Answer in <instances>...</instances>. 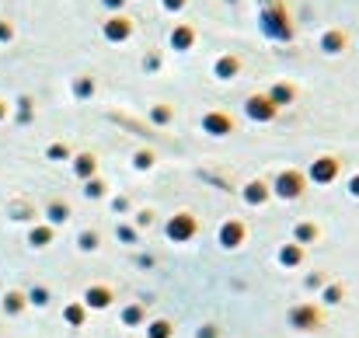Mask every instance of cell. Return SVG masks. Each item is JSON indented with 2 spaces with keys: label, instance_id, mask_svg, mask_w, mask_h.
<instances>
[{
  "label": "cell",
  "instance_id": "cell-22",
  "mask_svg": "<svg viewBox=\"0 0 359 338\" xmlns=\"http://www.w3.org/2000/svg\"><path fill=\"white\" fill-rule=\"evenodd\" d=\"M154 164H157V150L154 147H136L133 150V168L136 171H150Z\"/></svg>",
  "mask_w": 359,
  "mask_h": 338
},
{
  "label": "cell",
  "instance_id": "cell-8",
  "mask_svg": "<svg viewBox=\"0 0 359 338\" xmlns=\"http://www.w3.org/2000/svg\"><path fill=\"white\" fill-rule=\"evenodd\" d=\"M244 115H248L251 122L265 126V122H276V119H279V109L272 105V98H269L265 91H255V95L244 98Z\"/></svg>",
  "mask_w": 359,
  "mask_h": 338
},
{
  "label": "cell",
  "instance_id": "cell-18",
  "mask_svg": "<svg viewBox=\"0 0 359 338\" xmlns=\"http://www.w3.org/2000/svg\"><path fill=\"white\" fill-rule=\"evenodd\" d=\"M119 321L126 328H140V325L150 321V311H147V304H126L122 314H119Z\"/></svg>",
  "mask_w": 359,
  "mask_h": 338
},
{
  "label": "cell",
  "instance_id": "cell-10",
  "mask_svg": "<svg viewBox=\"0 0 359 338\" xmlns=\"http://www.w3.org/2000/svg\"><path fill=\"white\" fill-rule=\"evenodd\" d=\"M196 42H199V32H196V25H189V21H178V25L168 32V49H171V53H192Z\"/></svg>",
  "mask_w": 359,
  "mask_h": 338
},
{
  "label": "cell",
  "instance_id": "cell-31",
  "mask_svg": "<svg viewBox=\"0 0 359 338\" xmlns=\"http://www.w3.org/2000/svg\"><path fill=\"white\" fill-rule=\"evenodd\" d=\"M53 241V227H39V230H32V244L35 248H42V244H49Z\"/></svg>",
  "mask_w": 359,
  "mask_h": 338
},
{
  "label": "cell",
  "instance_id": "cell-35",
  "mask_svg": "<svg viewBox=\"0 0 359 338\" xmlns=\"http://www.w3.org/2000/svg\"><path fill=\"white\" fill-rule=\"evenodd\" d=\"M196 338H220V328H217V325H199Z\"/></svg>",
  "mask_w": 359,
  "mask_h": 338
},
{
  "label": "cell",
  "instance_id": "cell-38",
  "mask_svg": "<svg viewBox=\"0 0 359 338\" xmlns=\"http://www.w3.org/2000/svg\"><path fill=\"white\" fill-rule=\"evenodd\" d=\"M346 189H349V196H353V199H359V171L349 178V185H346Z\"/></svg>",
  "mask_w": 359,
  "mask_h": 338
},
{
  "label": "cell",
  "instance_id": "cell-2",
  "mask_svg": "<svg viewBox=\"0 0 359 338\" xmlns=\"http://www.w3.org/2000/svg\"><path fill=\"white\" fill-rule=\"evenodd\" d=\"M269 185H272V196L283 199V203H297V199H304L307 189H311V182H307V175H304L300 168H283V171H276V175L269 178Z\"/></svg>",
  "mask_w": 359,
  "mask_h": 338
},
{
  "label": "cell",
  "instance_id": "cell-26",
  "mask_svg": "<svg viewBox=\"0 0 359 338\" xmlns=\"http://www.w3.org/2000/svg\"><path fill=\"white\" fill-rule=\"evenodd\" d=\"M150 122H154V126H171V122H175V109H171L168 102H157V105L150 109Z\"/></svg>",
  "mask_w": 359,
  "mask_h": 338
},
{
  "label": "cell",
  "instance_id": "cell-42",
  "mask_svg": "<svg viewBox=\"0 0 359 338\" xmlns=\"http://www.w3.org/2000/svg\"><path fill=\"white\" fill-rule=\"evenodd\" d=\"M0 115H4V105H0Z\"/></svg>",
  "mask_w": 359,
  "mask_h": 338
},
{
  "label": "cell",
  "instance_id": "cell-9",
  "mask_svg": "<svg viewBox=\"0 0 359 338\" xmlns=\"http://www.w3.org/2000/svg\"><path fill=\"white\" fill-rule=\"evenodd\" d=\"M244 241H248V224L241 217H227L217 227V244L224 251H238V248H244Z\"/></svg>",
  "mask_w": 359,
  "mask_h": 338
},
{
  "label": "cell",
  "instance_id": "cell-5",
  "mask_svg": "<svg viewBox=\"0 0 359 338\" xmlns=\"http://www.w3.org/2000/svg\"><path fill=\"white\" fill-rule=\"evenodd\" d=\"M307 182L311 185H332V182H339V175H342V161L335 157V154H321V157H314L311 164H307Z\"/></svg>",
  "mask_w": 359,
  "mask_h": 338
},
{
  "label": "cell",
  "instance_id": "cell-36",
  "mask_svg": "<svg viewBox=\"0 0 359 338\" xmlns=\"http://www.w3.org/2000/svg\"><path fill=\"white\" fill-rule=\"evenodd\" d=\"M154 224V210H140V213H136V230H140V227H150Z\"/></svg>",
  "mask_w": 359,
  "mask_h": 338
},
{
  "label": "cell",
  "instance_id": "cell-34",
  "mask_svg": "<svg viewBox=\"0 0 359 338\" xmlns=\"http://www.w3.org/2000/svg\"><path fill=\"white\" fill-rule=\"evenodd\" d=\"M328 279H332V276H325V272H311V276H307V286H311V290H321Z\"/></svg>",
  "mask_w": 359,
  "mask_h": 338
},
{
  "label": "cell",
  "instance_id": "cell-6",
  "mask_svg": "<svg viewBox=\"0 0 359 338\" xmlns=\"http://www.w3.org/2000/svg\"><path fill=\"white\" fill-rule=\"evenodd\" d=\"M102 35H105V42H112V46H122V42H129L133 35H136V21L122 11V14H109L105 21H102Z\"/></svg>",
  "mask_w": 359,
  "mask_h": 338
},
{
  "label": "cell",
  "instance_id": "cell-15",
  "mask_svg": "<svg viewBox=\"0 0 359 338\" xmlns=\"http://www.w3.org/2000/svg\"><path fill=\"white\" fill-rule=\"evenodd\" d=\"M241 199H244V206H265V203L272 199L269 178H251V182L241 189Z\"/></svg>",
  "mask_w": 359,
  "mask_h": 338
},
{
  "label": "cell",
  "instance_id": "cell-39",
  "mask_svg": "<svg viewBox=\"0 0 359 338\" xmlns=\"http://www.w3.org/2000/svg\"><path fill=\"white\" fill-rule=\"evenodd\" d=\"M129 206H133V203H129V199H126V196H119V199H116V203H112V210H116V213H126V210H129Z\"/></svg>",
  "mask_w": 359,
  "mask_h": 338
},
{
  "label": "cell",
  "instance_id": "cell-28",
  "mask_svg": "<svg viewBox=\"0 0 359 338\" xmlns=\"http://www.w3.org/2000/svg\"><path fill=\"white\" fill-rule=\"evenodd\" d=\"M161 67H164V56H161V49H150V53L143 56V70H147V74H157Z\"/></svg>",
  "mask_w": 359,
  "mask_h": 338
},
{
  "label": "cell",
  "instance_id": "cell-29",
  "mask_svg": "<svg viewBox=\"0 0 359 338\" xmlns=\"http://www.w3.org/2000/svg\"><path fill=\"white\" fill-rule=\"evenodd\" d=\"M102 248V234L98 230H84L81 234V251H98Z\"/></svg>",
  "mask_w": 359,
  "mask_h": 338
},
{
  "label": "cell",
  "instance_id": "cell-27",
  "mask_svg": "<svg viewBox=\"0 0 359 338\" xmlns=\"http://www.w3.org/2000/svg\"><path fill=\"white\" fill-rule=\"evenodd\" d=\"M63 318H67V325H74V328H81V325L88 321V307H84V304H70V307L63 311Z\"/></svg>",
  "mask_w": 359,
  "mask_h": 338
},
{
  "label": "cell",
  "instance_id": "cell-24",
  "mask_svg": "<svg viewBox=\"0 0 359 338\" xmlns=\"http://www.w3.org/2000/svg\"><path fill=\"white\" fill-rule=\"evenodd\" d=\"M84 196H88V199H105V196H109V182H105L102 175L88 178V182H84Z\"/></svg>",
  "mask_w": 359,
  "mask_h": 338
},
{
  "label": "cell",
  "instance_id": "cell-21",
  "mask_svg": "<svg viewBox=\"0 0 359 338\" xmlns=\"http://www.w3.org/2000/svg\"><path fill=\"white\" fill-rule=\"evenodd\" d=\"M95 91H98V81H95L91 74H81V77L74 81V98L88 102V98H95Z\"/></svg>",
  "mask_w": 359,
  "mask_h": 338
},
{
  "label": "cell",
  "instance_id": "cell-19",
  "mask_svg": "<svg viewBox=\"0 0 359 338\" xmlns=\"http://www.w3.org/2000/svg\"><path fill=\"white\" fill-rule=\"evenodd\" d=\"M346 300V283H339V279H328L325 286H321V304H328V307H339Z\"/></svg>",
  "mask_w": 359,
  "mask_h": 338
},
{
  "label": "cell",
  "instance_id": "cell-12",
  "mask_svg": "<svg viewBox=\"0 0 359 338\" xmlns=\"http://www.w3.org/2000/svg\"><path fill=\"white\" fill-rule=\"evenodd\" d=\"M241 74H244V60H241L238 53H220L217 60H213V77L217 81H238Z\"/></svg>",
  "mask_w": 359,
  "mask_h": 338
},
{
  "label": "cell",
  "instance_id": "cell-40",
  "mask_svg": "<svg viewBox=\"0 0 359 338\" xmlns=\"http://www.w3.org/2000/svg\"><path fill=\"white\" fill-rule=\"evenodd\" d=\"M21 304H25V300H21V297H18V293H11V297H7V311H18V307H21Z\"/></svg>",
  "mask_w": 359,
  "mask_h": 338
},
{
  "label": "cell",
  "instance_id": "cell-20",
  "mask_svg": "<svg viewBox=\"0 0 359 338\" xmlns=\"http://www.w3.org/2000/svg\"><path fill=\"white\" fill-rule=\"evenodd\" d=\"M318 237H321V227L311 224V220H300V224L293 227V241H297V244H304V248H307V244H314Z\"/></svg>",
  "mask_w": 359,
  "mask_h": 338
},
{
  "label": "cell",
  "instance_id": "cell-41",
  "mask_svg": "<svg viewBox=\"0 0 359 338\" xmlns=\"http://www.w3.org/2000/svg\"><path fill=\"white\" fill-rule=\"evenodd\" d=\"M0 39H11V25L7 21H0Z\"/></svg>",
  "mask_w": 359,
  "mask_h": 338
},
{
  "label": "cell",
  "instance_id": "cell-13",
  "mask_svg": "<svg viewBox=\"0 0 359 338\" xmlns=\"http://www.w3.org/2000/svg\"><path fill=\"white\" fill-rule=\"evenodd\" d=\"M349 42H353V35H349L346 28H328V32H321V39H318L321 53H328V56L349 53Z\"/></svg>",
  "mask_w": 359,
  "mask_h": 338
},
{
  "label": "cell",
  "instance_id": "cell-1",
  "mask_svg": "<svg viewBox=\"0 0 359 338\" xmlns=\"http://www.w3.org/2000/svg\"><path fill=\"white\" fill-rule=\"evenodd\" d=\"M258 28L269 42H279V46H290L297 39V25H293V14H290L286 0H265L262 14H258Z\"/></svg>",
  "mask_w": 359,
  "mask_h": 338
},
{
  "label": "cell",
  "instance_id": "cell-7",
  "mask_svg": "<svg viewBox=\"0 0 359 338\" xmlns=\"http://www.w3.org/2000/svg\"><path fill=\"white\" fill-rule=\"evenodd\" d=\"M199 126H203V133L206 136H234V129H238V119L227 112V109H210V112H203L199 119Z\"/></svg>",
  "mask_w": 359,
  "mask_h": 338
},
{
  "label": "cell",
  "instance_id": "cell-14",
  "mask_svg": "<svg viewBox=\"0 0 359 338\" xmlns=\"http://www.w3.org/2000/svg\"><path fill=\"white\" fill-rule=\"evenodd\" d=\"M265 95H269V98H272V105L283 112V109H290V105L300 98V88H297L293 81H272V88H269Z\"/></svg>",
  "mask_w": 359,
  "mask_h": 338
},
{
  "label": "cell",
  "instance_id": "cell-30",
  "mask_svg": "<svg viewBox=\"0 0 359 338\" xmlns=\"http://www.w3.org/2000/svg\"><path fill=\"white\" fill-rule=\"evenodd\" d=\"M67 217H70V206L56 199V203L49 206V220H53V224H67Z\"/></svg>",
  "mask_w": 359,
  "mask_h": 338
},
{
  "label": "cell",
  "instance_id": "cell-32",
  "mask_svg": "<svg viewBox=\"0 0 359 338\" xmlns=\"http://www.w3.org/2000/svg\"><path fill=\"white\" fill-rule=\"evenodd\" d=\"M49 157H53V161H67V157H70V147H67V143H53V147H49Z\"/></svg>",
  "mask_w": 359,
  "mask_h": 338
},
{
  "label": "cell",
  "instance_id": "cell-3",
  "mask_svg": "<svg viewBox=\"0 0 359 338\" xmlns=\"http://www.w3.org/2000/svg\"><path fill=\"white\" fill-rule=\"evenodd\" d=\"M199 230H203V224L192 210H178L164 220V241L168 244H192L199 237Z\"/></svg>",
  "mask_w": 359,
  "mask_h": 338
},
{
  "label": "cell",
  "instance_id": "cell-11",
  "mask_svg": "<svg viewBox=\"0 0 359 338\" xmlns=\"http://www.w3.org/2000/svg\"><path fill=\"white\" fill-rule=\"evenodd\" d=\"M88 311H109L112 304H116V290L112 286H105V283H91L88 290H84V300H81Z\"/></svg>",
  "mask_w": 359,
  "mask_h": 338
},
{
  "label": "cell",
  "instance_id": "cell-17",
  "mask_svg": "<svg viewBox=\"0 0 359 338\" xmlns=\"http://www.w3.org/2000/svg\"><path fill=\"white\" fill-rule=\"evenodd\" d=\"M74 175H77L81 182L95 178V175H98V154H95V150H84V154H77V157H74Z\"/></svg>",
  "mask_w": 359,
  "mask_h": 338
},
{
  "label": "cell",
  "instance_id": "cell-4",
  "mask_svg": "<svg viewBox=\"0 0 359 338\" xmlns=\"http://www.w3.org/2000/svg\"><path fill=\"white\" fill-rule=\"evenodd\" d=\"M286 321H290V328H293V332H307V335H314V332H321V328H325L328 314H325V307H321V304H293V307H290V314H286Z\"/></svg>",
  "mask_w": 359,
  "mask_h": 338
},
{
  "label": "cell",
  "instance_id": "cell-25",
  "mask_svg": "<svg viewBox=\"0 0 359 338\" xmlns=\"http://www.w3.org/2000/svg\"><path fill=\"white\" fill-rule=\"evenodd\" d=\"M116 241H119V244H126V248H136V244H140V230L122 220V224H116Z\"/></svg>",
  "mask_w": 359,
  "mask_h": 338
},
{
  "label": "cell",
  "instance_id": "cell-23",
  "mask_svg": "<svg viewBox=\"0 0 359 338\" xmlns=\"http://www.w3.org/2000/svg\"><path fill=\"white\" fill-rule=\"evenodd\" d=\"M175 335V325L168 318H150L147 321V338H171Z\"/></svg>",
  "mask_w": 359,
  "mask_h": 338
},
{
  "label": "cell",
  "instance_id": "cell-37",
  "mask_svg": "<svg viewBox=\"0 0 359 338\" xmlns=\"http://www.w3.org/2000/svg\"><path fill=\"white\" fill-rule=\"evenodd\" d=\"M129 0H102V7L109 11V14H122V7H126Z\"/></svg>",
  "mask_w": 359,
  "mask_h": 338
},
{
  "label": "cell",
  "instance_id": "cell-33",
  "mask_svg": "<svg viewBox=\"0 0 359 338\" xmlns=\"http://www.w3.org/2000/svg\"><path fill=\"white\" fill-rule=\"evenodd\" d=\"M161 7H164L168 14H182V11L189 7V0H161Z\"/></svg>",
  "mask_w": 359,
  "mask_h": 338
},
{
  "label": "cell",
  "instance_id": "cell-16",
  "mask_svg": "<svg viewBox=\"0 0 359 338\" xmlns=\"http://www.w3.org/2000/svg\"><path fill=\"white\" fill-rule=\"evenodd\" d=\"M276 262H279V269H300L307 262V248L297 244V241H286V244H279Z\"/></svg>",
  "mask_w": 359,
  "mask_h": 338
}]
</instances>
